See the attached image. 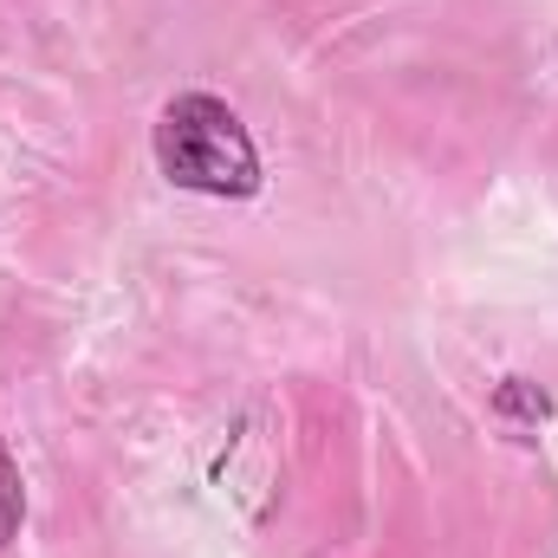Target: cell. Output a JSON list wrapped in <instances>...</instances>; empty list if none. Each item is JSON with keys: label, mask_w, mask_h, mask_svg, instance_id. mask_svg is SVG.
<instances>
[{"label": "cell", "mask_w": 558, "mask_h": 558, "mask_svg": "<svg viewBox=\"0 0 558 558\" xmlns=\"http://www.w3.org/2000/svg\"><path fill=\"white\" fill-rule=\"evenodd\" d=\"M494 410H500V416H546L553 403H546V397H533V390H526V377H507V384H500V397H494Z\"/></svg>", "instance_id": "obj_3"}, {"label": "cell", "mask_w": 558, "mask_h": 558, "mask_svg": "<svg viewBox=\"0 0 558 558\" xmlns=\"http://www.w3.org/2000/svg\"><path fill=\"white\" fill-rule=\"evenodd\" d=\"M156 169L175 189L221 195V202H241V195L260 189V149L247 137L241 111L208 98V92H182V98L162 105V118H156Z\"/></svg>", "instance_id": "obj_1"}, {"label": "cell", "mask_w": 558, "mask_h": 558, "mask_svg": "<svg viewBox=\"0 0 558 558\" xmlns=\"http://www.w3.org/2000/svg\"><path fill=\"white\" fill-rule=\"evenodd\" d=\"M20 513H26V494H20V468H13V454H7V441H0V546L20 533Z\"/></svg>", "instance_id": "obj_2"}]
</instances>
